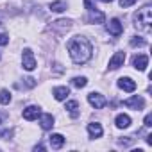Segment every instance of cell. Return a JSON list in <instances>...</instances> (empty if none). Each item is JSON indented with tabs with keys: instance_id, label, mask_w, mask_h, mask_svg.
<instances>
[{
	"instance_id": "603a6c76",
	"label": "cell",
	"mask_w": 152,
	"mask_h": 152,
	"mask_svg": "<svg viewBox=\"0 0 152 152\" xmlns=\"http://www.w3.org/2000/svg\"><path fill=\"white\" fill-rule=\"evenodd\" d=\"M134 4H136V0H120V7H124V9H127Z\"/></svg>"
},
{
	"instance_id": "9a60e30c",
	"label": "cell",
	"mask_w": 152,
	"mask_h": 152,
	"mask_svg": "<svg viewBox=\"0 0 152 152\" xmlns=\"http://www.w3.org/2000/svg\"><path fill=\"white\" fill-rule=\"evenodd\" d=\"M115 124H116L118 129H127L131 125V116L129 115H118L116 120H115Z\"/></svg>"
},
{
	"instance_id": "ac0fdd59",
	"label": "cell",
	"mask_w": 152,
	"mask_h": 152,
	"mask_svg": "<svg viewBox=\"0 0 152 152\" xmlns=\"http://www.w3.org/2000/svg\"><path fill=\"white\" fill-rule=\"evenodd\" d=\"M52 27H54V29H59V32H61V34H64L72 25H70V22H68V20H57V22H54V25H52Z\"/></svg>"
},
{
	"instance_id": "484cf974",
	"label": "cell",
	"mask_w": 152,
	"mask_h": 152,
	"mask_svg": "<svg viewBox=\"0 0 152 152\" xmlns=\"http://www.w3.org/2000/svg\"><path fill=\"white\" fill-rule=\"evenodd\" d=\"M143 125H145V127H150V125H152V115H150V113L145 116V120H143Z\"/></svg>"
},
{
	"instance_id": "52a82bcc",
	"label": "cell",
	"mask_w": 152,
	"mask_h": 152,
	"mask_svg": "<svg viewBox=\"0 0 152 152\" xmlns=\"http://www.w3.org/2000/svg\"><path fill=\"white\" fill-rule=\"evenodd\" d=\"M132 66H134L136 70H140V72H145L147 66H148V57H147L145 54H136V56L132 57Z\"/></svg>"
},
{
	"instance_id": "8fae6325",
	"label": "cell",
	"mask_w": 152,
	"mask_h": 152,
	"mask_svg": "<svg viewBox=\"0 0 152 152\" xmlns=\"http://www.w3.org/2000/svg\"><path fill=\"white\" fill-rule=\"evenodd\" d=\"M88 132L91 138H100L104 131H102V125L99 122H91V124H88Z\"/></svg>"
},
{
	"instance_id": "44dd1931",
	"label": "cell",
	"mask_w": 152,
	"mask_h": 152,
	"mask_svg": "<svg viewBox=\"0 0 152 152\" xmlns=\"http://www.w3.org/2000/svg\"><path fill=\"white\" fill-rule=\"evenodd\" d=\"M11 102V93L7 91V90H2V91H0V104H9Z\"/></svg>"
},
{
	"instance_id": "7402d4cb",
	"label": "cell",
	"mask_w": 152,
	"mask_h": 152,
	"mask_svg": "<svg viewBox=\"0 0 152 152\" xmlns=\"http://www.w3.org/2000/svg\"><path fill=\"white\" fill-rule=\"evenodd\" d=\"M131 45H132V47H145V45H147V41H145L143 38H138V36H134V38L131 39Z\"/></svg>"
},
{
	"instance_id": "7c38bea8",
	"label": "cell",
	"mask_w": 152,
	"mask_h": 152,
	"mask_svg": "<svg viewBox=\"0 0 152 152\" xmlns=\"http://www.w3.org/2000/svg\"><path fill=\"white\" fill-rule=\"evenodd\" d=\"M48 141H50V147L52 148H61L64 145V136L56 132V134H50L48 136Z\"/></svg>"
},
{
	"instance_id": "7a4b0ae2",
	"label": "cell",
	"mask_w": 152,
	"mask_h": 152,
	"mask_svg": "<svg viewBox=\"0 0 152 152\" xmlns=\"http://www.w3.org/2000/svg\"><path fill=\"white\" fill-rule=\"evenodd\" d=\"M150 23H152V7L150 6H145V7H141L134 15V27L138 31L148 32L150 31Z\"/></svg>"
},
{
	"instance_id": "5bb4252c",
	"label": "cell",
	"mask_w": 152,
	"mask_h": 152,
	"mask_svg": "<svg viewBox=\"0 0 152 152\" xmlns=\"http://www.w3.org/2000/svg\"><path fill=\"white\" fill-rule=\"evenodd\" d=\"M54 99L56 100H64L68 95H70V90L66 88V86H57V88H54Z\"/></svg>"
},
{
	"instance_id": "e0dca14e",
	"label": "cell",
	"mask_w": 152,
	"mask_h": 152,
	"mask_svg": "<svg viewBox=\"0 0 152 152\" xmlns=\"http://www.w3.org/2000/svg\"><path fill=\"white\" fill-rule=\"evenodd\" d=\"M64 109L75 118V116L79 115V102H77V100H70V102H66V107H64Z\"/></svg>"
},
{
	"instance_id": "2e32d148",
	"label": "cell",
	"mask_w": 152,
	"mask_h": 152,
	"mask_svg": "<svg viewBox=\"0 0 152 152\" xmlns=\"http://www.w3.org/2000/svg\"><path fill=\"white\" fill-rule=\"evenodd\" d=\"M41 116V120H39V124H41V129H45V131H48V129H52L54 127V116L52 115H39Z\"/></svg>"
},
{
	"instance_id": "277c9868",
	"label": "cell",
	"mask_w": 152,
	"mask_h": 152,
	"mask_svg": "<svg viewBox=\"0 0 152 152\" xmlns=\"http://www.w3.org/2000/svg\"><path fill=\"white\" fill-rule=\"evenodd\" d=\"M124 106H125V107H131V109H136V111H141V109L145 107V100H143V97L134 95V97H131V99H125V100H124Z\"/></svg>"
},
{
	"instance_id": "8992f818",
	"label": "cell",
	"mask_w": 152,
	"mask_h": 152,
	"mask_svg": "<svg viewBox=\"0 0 152 152\" xmlns=\"http://www.w3.org/2000/svg\"><path fill=\"white\" fill-rule=\"evenodd\" d=\"M107 32H109L111 36H115V38L122 36V32H124V25H122V22H120L118 18H113V20L107 23Z\"/></svg>"
},
{
	"instance_id": "d6986e66",
	"label": "cell",
	"mask_w": 152,
	"mask_h": 152,
	"mask_svg": "<svg viewBox=\"0 0 152 152\" xmlns=\"http://www.w3.org/2000/svg\"><path fill=\"white\" fill-rule=\"evenodd\" d=\"M64 9H66V2H64V0H57V2L50 4V11H54V13H63Z\"/></svg>"
},
{
	"instance_id": "cb8c5ba5",
	"label": "cell",
	"mask_w": 152,
	"mask_h": 152,
	"mask_svg": "<svg viewBox=\"0 0 152 152\" xmlns=\"http://www.w3.org/2000/svg\"><path fill=\"white\" fill-rule=\"evenodd\" d=\"M84 7H86L88 11H91V9H97V7H95V2H93V0H84Z\"/></svg>"
},
{
	"instance_id": "30bf717a",
	"label": "cell",
	"mask_w": 152,
	"mask_h": 152,
	"mask_svg": "<svg viewBox=\"0 0 152 152\" xmlns=\"http://www.w3.org/2000/svg\"><path fill=\"white\" fill-rule=\"evenodd\" d=\"M39 115H41V111H39V107H38V106H29V107H25V109H23V118H25V120H29V122L36 120Z\"/></svg>"
},
{
	"instance_id": "3957f363",
	"label": "cell",
	"mask_w": 152,
	"mask_h": 152,
	"mask_svg": "<svg viewBox=\"0 0 152 152\" xmlns=\"http://www.w3.org/2000/svg\"><path fill=\"white\" fill-rule=\"evenodd\" d=\"M22 64H23V68L27 72H32L36 68V57H34V54H32L31 48L23 50V54H22Z\"/></svg>"
},
{
	"instance_id": "6da1fadb",
	"label": "cell",
	"mask_w": 152,
	"mask_h": 152,
	"mask_svg": "<svg viewBox=\"0 0 152 152\" xmlns=\"http://www.w3.org/2000/svg\"><path fill=\"white\" fill-rule=\"evenodd\" d=\"M66 48H68V54H70V57H72V61L75 64H84V63H88L90 57H91V54H93V47H91V43L84 36H75V38H72L68 41Z\"/></svg>"
},
{
	"instance_id": "d4e9b609",
	"label": "cell",
	"mask_w": 152,
	"mask_h": 152,
	"mask_svg": "<svg viewBox=\"0 0 152 152\" xmlns=\"http://www.w3.org/2000/svg\"><path fill=\"white\" fill-rule=\"evenodd\" d=\"M9 43V36L7 34H0V47H4Z\"/></svg>"
},
{
	"instance_id": "4316f807",
	"label": "cell",
	"mask_w": 152,
	"mask_h": 152,
	"mask_svg": "<svg viewBox=\"0 0 152 152\" xmlns=\"http://www.w3.org/2000/svg\"><path fill=\"white\" fill-rule=\"evenodd\" d=\"M100 2H106V4H109V2H113V0H100Z\"/></svg>"
},
{
	"instance_id": "ffe728a7",
	"label": "cell",
	"mask_w": 152,
	"mask_h": 152,
	"mask_svg": "<svg viewBox=\"0 0 152 152\" xmlns=\"http://www.w3.org/2000/svg\"><path fill=\"white\" fill-rule=\"evenodd\" d=\"M72 84H73L75 88H84V86L88 84V79H86V77H73V79H72Z\"/></svg>"
},
{
	"instance_id": "5b68a950",
	"label": "cell",
	"mask_w": 152,
	"mask_h": 152,
	"mask_svg": "<svg viewBox=\"0 0 152 152\" xmlns=\"http://www.w3.org/2000/svg\"><path fill=\"white\" fill-rule=\"evenodd\" d=\"M88 102L95 107V109H104L106 107V104H107V100L104 99V95H100V93H90L88 95Z\"/></svg>"
},
{
	"instance_id": "4fadbf2b",
	"label": "cell",
	"mask_w": 152,
	"mask_h": 152,
	"mask_svg": "<svg viewBox=\"0 0 152 152\" xmlns=\"http://www.w3.org/2000/svg\"><path fill=\"white\" fill-rule=\"evenodd\" d=\"M90 22H91V23H104V22H106V15H104L102 11L91 9V11H90Z\"/></svg>"
},
{
	"instance_id": "ba28073f",
	"label": "cell",
	"mask_w": 152,
	"mask_h": 152,
	"mask_svg": "<svg viewBox=\"0 0 152 152\" xmlns=\"http://www.w3.org/2000/svg\"><path fill=\"white\" fill-rule=\"evenodd\" d=\"M124 63H125V52H115V56L109 59V68L111 70H116V68H120V66H124Z\"/></svg>"
},
{
	"instance_id": "9c48e42d",
	"label": "cell",
	"mask_w": 152,
	"mask_h": 152,
	"mask_svg": "<svg viewBox=\"0 0 152 152\" xmlns=\"http://www.w3.org/2000/svg\"><path fill=\"white\" fill-rule=\"evenodd\" d=\"M118 88L124 90V91H134L136 90V83L131 77H122V79H118Z\"/></svg>"
}]
</instances>
